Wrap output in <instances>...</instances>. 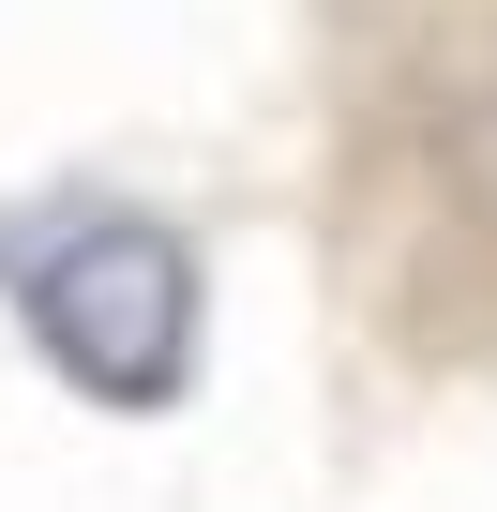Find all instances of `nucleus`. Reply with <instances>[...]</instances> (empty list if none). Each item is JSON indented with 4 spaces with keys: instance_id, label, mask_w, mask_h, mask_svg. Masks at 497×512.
Instances as JSON below:
<instances>
[{
    "instance_id": "obj_1",
    "label": "nucleus",
    "mask_w": 497,
    "mask_h": 512,
    "mask_svg": "<svg viewBox=\"0 0 497 512\" xmlns=\"http://www.w3.org/2000/svg\"><path fill=\"white\" fill-rule=\"evenodd\" d=\"M302 272L347 422L497 407V0H302Z\"/></svg>"
}]
</instances>
